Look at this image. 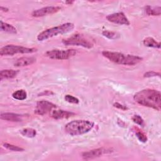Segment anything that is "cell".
<instances>
[{"label": "cell", "instance_id": "1", "mask_svg": "<svg viewBox=\"0 0 161 161\" xmlns=\"http://www.w3.org/2000/svg\"><path fill=\"white\" fill-rule=\"evenodd\" d=\"M133 99L140 105L152 108L157 111L161 109L160 92L152 89H142L135 94Z\"/></svg>", "mask_w": 161, "mask_h": 161}, {"label": "cell", "instance_id": "2", "mask_svg": "<svg viewBox=\"0 0 161 161\" xmlns=\"http://www.w3.org/2000/svg\"><path fill=\"white\" fill-rule=\"evenodd\" d=\"M102 55L114 64L124 65H135L143 60L141 57L137 55L124 54L120 52L107 50L102 52Z\"/></svg>", "mask_w": 161, "mask_h": 161}, {"label": "cell", "instance_id": "3", "mask_svg": "<svg viewBox=\"0 0 161 161\" xmlns=\"http://www.w3.org/2000/svg\"><path fill=\"white\" fill-rule=\"evenodd\" d=\"M94 126V123L89 120H73L65 125V131L70 136L81 135L90 131Z\"/></svg>", "mask_w": 161, "mask_h": 161}, {"label": "cell", "instance_id": "4", "mask_svg": "<svg viewBox=\"0 0 161 161\" xmlns=\"http://www.w3.org/2000/svg\"><path fill=\"white\" fill-rule=\"evenodd\" d=\"M74 28V25L72 23H65L60 25L52 27L40 32L37 36V40L40 42L47 40L50 38L62 35L71 31Z\"/></svg>", "mask_w": 161, "mask_h": 161}, {"label": "cell", "instance_id": "5", "mask_svg": "<svg viewBox=\"0 0 161 161\" xmlns=\"http://www.w3.org/2000/svg\"><path fill=\"white\" fill-rule=\"evenodd\" d=\"M37 49L35 48H28L15 45H6L0 49L1 56L13 55L17 53H31L36 52Z\"/></svg>", "mask_w": 161, "mask_h": 161}, {"label": "cell", "instance_id": "6", "mask_svg": "<svg viewBox=\"0 0 161 161\" xmlns=\"http://www.w3.org/2000/svg\"><path fill=\"white\" fill-rule=\"evenodd\" d=\"M62 43L65 45H75L80 46L86 48H91L93 47V43L86 38L83 35L76 33L72 35L70 37L64 39Z\"/></svg>", "mask_w": 161, "mask_h": 161}, {"label": "cell", "instance_id": "7", "mask_svg": "<svg viewBox=\"0 0 161 161\" xmlns=\"http://www.w3.org/2000/svg\"><path fill=\"white\" fill-rule=\"evenodd\" d=\"M76 53L77 50L72 48L67 50L53 49L46 52L45 56L54 60H67L75 55Z\"/></svg>", "mask_w": 161, "mask_h": 161}, {"label": "cell", "instance_id": "8", "mask_svg": "<svg viewBox=\"0 0 161 161\" xmlns=\"http://www.w3.org/2000/svg\"><path fill=\"white\" fill-rule=\"evenodd\" d=\"M56 108L57 106L55 104L46 100H42L36 103V106L34 112L38 115L42 116L52 111Z\"/></svg>", "mask_w": 161, "mask_h": 161}, {"label": "cell", "instance_id": "9", "mask_svg": "<svg viewBox=\"0 0 161 161\" xmlns=\"http://www.w3.org/2000/svg\"><path fill=\"white\" fill-rule=\"evenodd\" d=\"M106 19L111 23L120 25H130V21L124 13L118 12L110 14L106 16Z\"/></svg>", "mask_w": 161, "mask_h": 161}, {"label": "cell", "instance_id": "10", "mask_svg": "<svg viewBox=\"0 0 161 161\" xmlns=\"http://www.w3.org/2000/svg\"><path fill=\"white\" fill-rule=\"evenodd\" d=\"M61 10L60 6H46L36 10H34L31 13V16L35 18L43 17L49 14L56 13Z\"/></svg>", "mask_w": 161, "mask_h": 161}, {"label": "cell", "instance_id": "11", "mask_svg": "<svg viewBox=\"0 0 161 161\" xmlns=\"http://www.w3.org/2000/svg\"><path fill=\"white\" fill-rule=\"evenodd\" d=\"M112 151L111 149L106 148L104 147L95 148L87 152H84L82 153V157L85 160L93 159L97 157H99L104 154L111 153Z\"/></svg>", "mask_w": 161, "mask_h": 161}, {"label": "cell", "instance_id": "12", "mask_svg": "<svg viewBox=\"0 0 161 161\" xmlns=\"http://www.w3.org/2000/svg\"><path fill=\"white\" fill-rule=\"evenodd\" d=\"M75 115V113L71 111H65L63 109L52 110L50 113V116L55 119H67Z\"/></svg>", "mask_w": 161, "mask_h": 161}, {"label": "cell", "instance_id": "13", "mask_svg": "<svg viewBox=\"0 0 161 161\" xmlns=\"http://www.w3.org/2000/svg\"><path fill=\"white\" fill-rule=\"evenodd\" d=\"M23 117V115L14 113H1L0 115L1 119L12 122L22 121Z\"/></svg>", "mask_w": 161, "mask_h": 161}, {"label": "cell", "instance_id": "14", "mask_svg": "<svg viewBox=\"0 0 161 161\" xmlns=\"http://www.w3.org/2000/svg\"><path fill=\"white\" fill-rule=\"evenodd\" d=\"M36 58L33 57H23L19 58L14 63L15 67H24L31 65L36 62Z\"/></svg>", "mask_w": 161, "mask_h": 161}, {"label": "cell", "instance_id": "15", "mask_svg": "<svg viewBox=\"0 0 161 161\" xmlns=\"http://www.w3.org/2000/svg\"><path fill=\"white\" fill-rule=\"evenodd\" d=\"M18 70L13 69H4L2 70L0 72V80H2L3 79H13L18 74Z\"/></svg>", "mask_w": 161, "mask_h": 161}, {"label": "cell", "instance_id": "16", "mask_svg": "<svg viewBox=\"0 0 161 161\" xmlns=\"http://www.w3.org/2000/svg\"><path fill=\"white\" fill-rule=\"evenodd\" d=\"M0 23V29L1 31L13 34L17 33V30L13 25L3 22V21H1Z\"/></svg>", "mask_w": 161, "mask_h": 161}, {"label": "cell", "instance_id": "17", "mask_svg": "<svg viewBox=\"0 0 161 161\" xmlns=\"http://www.w3.org/2000/svg\"><path fill=\"white\" fill-rule=\"evenodd\" d=\"M143 43L145 47L155 48H160V43L156 41L152 37H147L143 40Z\"/></svg>", "mask_w": 161, "mask_h": 161}, {"label": "cell", "instance_id": "18", "mask_svg": "<svg viewBox=\"0 0 161 161\" xmlns=\"http://www.w3.org/2000/svg\"><path fill=\"white\" fill-rule=\"evenodd\" d=\"M145 13L149 16H160L161 13L160 6H151L147 5L145 7Z\"/></svg>", "mask_w": 161, "mask_h": 161}, {"label": "cell", "instance_id": "19", "mask_svg": "<svg viewBox=\"0 0 161 161\" xmlns=\"http://www.w3.org/2000/svg\"><path fill=\"white\" fill-rule=\"evenodd\" d=\"M12 97L16 100L23 101L27 97V92L23 89H19L12 94Z\"/></svg>", "mask_w": 161, "mask_h": 161}, {"label": "cell", "instance_id": "20", "mask_svg": "<svg viewBox=\"0 0 161 161\" xmlns=\"http://www.w3.org/2000/svg\"><path fill=\"white\" fill-rule=\"evenodd\" d=\"M21 134L27 138H34L36 135V131L31 128H25L20 131Z\"/></svg>", "mask_w": 161, "mask_h": 161}, {"label": "cell", "instance_id": "21", "mask_svg": "<svg viewBox=\"0 0 161 161\" xmlns=\"http://www.w3.org/2000/svg\"><path fill=\"white\" fill-rule=\"evenodd\" d=\"M133 131L135 132V135H136V136L137 137V138L141 142H143V143H145L147 142V135L143 133L137 127H134L133 128Z\"/></svg>", "mask_w": 161, "mask_h": 161}, {"label": "cell", "instance_id": "22", "mask_svg": "<svg viewBox=\"0 0 161 161\" xmlns=\"http://www.w3.org/2000/svg\"><path fill=\"white\" fill-rule=\"evenodd\" d=\"M102 35L110 40L118 39L120 37V35L115 31H112L109 30H104L102 32Z\"/></svg>", "mask_w": 161, "mask_h": 161}, {"label": "cell", "instance_id": "23", "mask_svg": "<svg viewBox=\"0 0 161 161\" xmlns=\"http://www.w3.org/2000/svg\"><path fill=\"white\" fill-rule=\"evenodd\" d=\"M3 146L4 148H6V149L13 151V152H23V151H24V148H23L11 144V143H4L3 144Z\"/></svg>", "mask_w": 161, "mask_h": 161}, {"label": "cell", "instance_id": "24", "mask_svg": "<svg viewBox=\"0 0 161 161\" xmlns=\"http://www.w3.org/2000/svg\"><path fill=\"white\" fill-rule=\"evenodd\" d=\"M132 121L135 123L136 124L143 127L145 126V121L138 114H135L131 118Z\"/></svg>", "mask_w": 161, "mask_h": 161}, {"label": "cell", "instance_id": "25", "mask_svg": "<svg viewBox=\"0 0 161 161\" xmlns=\"http://www.w3.org/2000/svg\"><path fill=\"white\" fill-rule=\"evenodd\" d=\"M64 99L65 100L69 103H72V104H78L79 103V100L78 98L72 96V95H70V94H67L64 97Z\"/></svg>", "mask_w": 161, "mask_h": 161}, {"label": "cell", "instance_id": "26", "mask_svg": "<svg viewBox=\"0 0 161 161\" xmlns=\"http://www.w3.org/2000/svg\"><path fill=\"white\" fill-rule=\"evenodd\" d=\"M160 77V73L155 72V71H148L145 72L143 74V77L146 78H149V77Z\"/></svg>", "mask_w": 161, "mask_h": 161}, {"label": "cell", "instance_id": "27", "mask_svg": "<svg viewBox=\"0 0 161 161\" xmlns=\"http://www.w3.org/2000/svg\"><path fill=\"white\" fill-rule=\"evenodd\" d=\"M113 106L115 107V108H118V109H121V110H123V111H126V110L128 109V108L126 106L123 105V104H120V103H117V102H116V103H114L113 104Z\"/></svg>", "mask_w": 161, "mask_h": 161}, {"label": "cell", "instance_id": "28", "mask_svg": "<svg viewBox=\"0 0 161 161\" xmlns=\"http://www.w3.org/2000/svg\"><path fill=\"white\" fill-rule=\"evenodd\" d=\"M0 8H1V10L2 11H3V12H7V11H8V10H9V9H8V8L4 7V6H1L0 7Z\"/></svg>", "mask_w": 161, "mask_h": 161}, {"label": "cell", "instance_id": "29", "mask_svg": "<svg viewBox=\"0 0 161 161\" xmlns=\"http://www.w3.org/2000/svg\"><path fill=\"white\" fill-rule=\"evenodd\" d=\"M74 3V1H67L65 2V3L67 4H73Z\"/></svg>", "mask_w": 161, "mask_h": 161}]
</instances>
